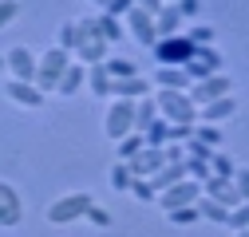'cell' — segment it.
Wrapping results in <instances>:
<instances>
[{
	"instance_id": "obj_30",
	"label": "cell",
	"mask_w": 249,
	"mask_h": 237,
	"mask_svg": "<svg viewBox=\"0 0 249 237\" xmlns=\"http://www.w3.org/2000/svg\"><path fill=\"white\" fill-rule=\"evenodd\" d=\"M233 170H237V166H233V158H230L226 151H213V154H210V174H213V178H233Z\"/></svg>"
},
{
	"instance_id": "obj_45",
	"label": "cell",
	"mask_w": 249,
	"mask_h": 237,
	"mask_svg": "<svg viewBox=\"0 0 249 237\" xmlns=\"http://www.w3.org/2000/svg\"><path fill=\"white\" fill-rule=\"evenodd\" d=\"M4 68H8V64H4V55H0V71H4Z\"/></svg>"
},
{
	"instance_id": "obj_17",
	"label": "cell",
	"mask_w": 249,
	"mask_h": 237,
	"mask_svg": "<svg viewBox=\"0 0 249 237\" xmlns=\"http://www.w3.org/2000/svg\"><path fill=\"white\" fill-rule=\"evenodd\" d=\"M150 83H154V91H190V75H186V68H159Z\"/></svg>"
},
{
	"instance_id": "obj_4",
	"label": "cell",
	"mask_w": 249,
	"mask_h": 237,
	"mask_svg": "<svg viewBox=\"0 0 249 237\" xmlns=\"http://www.w3.org/2000/svg\"><path fill=\"white\" fill-rule=\"evenodd\" d=\"M103 131H107V138H127L131 131H135V103L131 99H111L107 103V115H103Z\"/></svg>"
},
{
	"instance_id": "obj_46",
	"label": "cell",
	"mask_w": 249,
	"mask_h": 237,
	"mask_svg": "<svg viewBox=\"0 0 249 237\" xmlns=\"http://www.w3.org/2000/svg\"><path fill=\"white\" fill-rule=\"evenodd\" d=\"M237 237H249V229H241V233H237Z\"/></svg>"
},
{
	"instance_id": "obj_26",
	"label": "cell",
	"mask_w": 249,
	"mask_h": 237,
	"mask_svg": "<svg viewBox=\"0 0 249 237\" xmlns=\"http://www.w3.org/2000/svg\"><path fill=\"white\" fill-rule=\"evenodd\" d=\"M131 182H135L131 166H127V162H115V166H111V190H119V194H131Z\"/></svg>"
},
{
	"instance_id": "obj_23",
	"label": "cell",
	"mask_w": 249,
	"mask_h": 237,
	"mask_svg": "<svg viewBox=\"0 0 249 237\" xmlns=\"http://www.w3.org/2000/svg\"><path fill=\"white\" fill-rule=\"evenodd\" d=\"M159 118V107H154V95H146V99H139L135 103V135H146V127Z\"/></svg>"
},
{
	"instance_id": "obj_11",
	"label": "cell",
	"mask_w": 249,
	"mask_h": 237,
	"mask_svg": "<svg viewBox=\"0 0 249 237\" xmlns=\"http://www.w3.org/2000/svg\"><path fill=\"white\" fill-rule=\"evenodd\" d=\"M4 64H8V71H12V79H24V83H36V51L32 48H12L8 55H4Z\"/></svg>"
},
{
	"instance_id": "obj_37",
	"label": "cell",
	"mask_w": 249,
	"mask_h": 237,
	"mask_svg": "<svg viewBox=\"0 0 249 237\" xmlns=\"http://www.w3.org/2000/svg\"><path fill=\"white\" fill-rule=\"evenodd\" d=\"M20 16V0H0V32Z\"/></svg>"
},
{
	"instance_id": "obj_38",
	"label": "cell",
	"mask_w": 249,
	"mask_h": 237,
	"mask_svg": "<svg viewBox=\"0 0 249 237\" xmlns=\"http://www.w3.org/2000/svg\"><path fill=\"white\" fill-rule=\"evenodd\" d=\"M233 190H237L241 202H249V166H237L233 170Z\"/></svg>"
},
{
	"instance_id": "obj_32",
	"label": "cell",
	"mask_w": 249,
	"mask_h": 237,
	"mask_svg": "<svg viewBox=\"0 0 249 237\" xmlns=\"http://www.w3.org/2000/svg\"><path fill=\"white\" fill-rule=\"evenodd\" d=\"M131 194H135L142 205H154V202H159V190L150 186V178H135V182H131Z\"/></svg>"
},
{
	"instance_id": "obj_22",
	"label": "cell",
	"mask_w": 249,
	"mask_h": 237,
	"mask_svg": "<svg viewBox=\"0 0 249 237\" xmlns=\"http://www.w3.org/2000/svg\"><path fill=\"white\" fill-rule=\"evenodd\" d=\"M103 68H107L111 79H135V75H139V64H135V59H127V55H107Z\"/></svg>"
},
{
	"instance_id": "obj_33",
	"label": "cell",
	"mask_w": 249,
	"mask_h": 237,
	"mask_svg": "<svg viewBox=\"0 0 249 237\" xmlns=\"http://www.w3.org/2000/svg\"><path fill=\"white\" fill-rule=\"evenodd\" d=\"M186 40H190L194 48H210L213 44V28L210 24H194V28H186Z\"/></svg>"
},
{
	"instance_id": "obj_16",
	"label": "cell",
	"mask_w": 249,
	"mask_h": 237,
	"mask_svg": "<svg viewBox=\"0 0 249 237\" xmlns=\"http://www.w3.org/2000/svg\"><path fill=\"white\" fill-rule=\"evenodd\" d=\"M154 32H159V40L182 36V32H186V16L178 12V4H162V12L154 16Z\"/></svg>"
},
{
	"instance_id": "obj_42",
	"label": "cell",
	"mask_w": 249,
	"mask_h": 237,
	"mask_svg": "<svg viewBox=\"0 0 249 237\" xmlns=\"http://www.w3.org/2000/svg\"><path fill=\"white\" fill-rule=\"evenodd\" d=\"M135 8H142V12H150V16H159V12H162V0H135Z\"/></svg>"
},
{
	"instance_id": "obj_36",
	"label": "cell",
	"mask_w": 249,
	"mask_h": 237,
	"mask_svg": "<svg viewBox=\"0 0 249 237\" xmlns=\"http://www.w3.org/2000/svg\"><path fill=\"white\" fill-rule=\"evenodd\" d=\"M166 218H170L174 225H194V221H198L202 214H198V205H182V210H170Z\"/></svg>"
},
{
	"instance_id": "obj_19",
	"label": "cell",
	"mask_w": 249,
	"mask_h": 237,
	"mask_svg": "<svg viewBox=\"0 0 249 237\" xmlns=\"http://www.w3.org/2000/svg\"><path fill=\"white\" fill-rule=\"evenodd\" d=\"M83 87H87V68H83V64H75V59H71V64H68V71H64V79H59V87H55V91L64 95V99H71L75 91H83Z\"/></svg>"
},
{
	"instance_id": "obj_9",
	"label": "cell",
	"mask_w": 249,
	"mask_h": 237,
	"mask_svg": "<svg viewBox=\"0 0 249 237\" xmlns=\"http://www.w3.org/2000/svg\"><path fill=\"white\" fill-rule=\"evenodd\" d=\"M24 221V202H20V190L12 182H0V225L4 229H16Z\"/></svg>"
},
{
	"instance_id": "obj_21",
	"label": "cell",
	"mask_w": 249,
	"mask_h": 237,
	"mask_svg": "<svg viewBox=\"0 0 249 237\" xmlns=\"http://www.w3.org/2000/svg\"><path fill=\"white\" fill-rule=\"evenodd\" d=\"M111 75H107V68L103 64H95V68H87V87H91V95L95 99H111Z\"/></svg>"
},
{
	"instance_id": "obj_2",
	"label": "cell",
	"mask_w": 249,
	"mask_h": 237,
	"mask_svg": "<svg viewBox=\"0 0 249 237\" xmlns=\"http://www.w3.org/2000/svg\"><path fill=\"white\" fill-rule=\"evenodd\" d=\"M95 205V198H91L87 190H75V194H59L52 205H48V221L52 225H71L79 218H87V210Z\"/></svg>"
},
{
	"instance_id": "obj_27",
	"label": "cell",
	"mask_w": 249,
	"mask_h": 237,
	"mask_svg": "<svg viewBox=\"0 0 249 237\" xmlns=\"http://www.w3.org/2000/svg\"><path fill=\"white\" fill-rule=\"evenodd\" d=\"M115 146H119V162H131V158H135V154H139V151H142V146H146V138H142V135H135V131H131V135H127V138H119V142H115Z\"/></svg>"
},
{
	"instance_id": "obj_31",
	"label": "cell",
	"mask_w": 249,
	"mask_h": 237,
	"mask_svg": "<svg viewBox=\"0 0 249 237\" xmlns=\"http://www.w3.org/2000/svg\"><path fill=\"white\" fill-rule=\"evenodd\" d=\"M55 48H64V51L75 55V48H79V28H75V20H64V24H59V44H55Z\"/></svg>"
},
{
	"instance_id": "obj_47",
	"label": "cell",
	"mask_w": 249,
	"mask_h": 237,
	"mask_svg": "<svg viewBox=\"0 0 249 237\" xmlns=\"http://www.w3.org/2000/svg\"><path fill=\"white\" fill-rule=\"evenodd\" d=\"M162 4H174V0H162Z\"/></svg>"
},
{
	"instance_id": "obj_5",
	"label": "cell",
	"mask_w": 249,
	"mask_h": 237,
	"mask_svg": "<svg viewBox=\"0 0 249 237\" xmlns=\"http://www.w3.org/2000/svg\"><path fill=\"white\" fill-rule=\"evenodd\" d=\"M150 51H154V59H159V68H186V64H190V55H194V44L186 40V32H182V36L159 40Z\"/></svg>"
},
{
	"instance_id": "obj_13",
	"label": "cell",
	"mask_w": 249,
	"mask_h": 237,
	"mask_svg": "<svg viewBox=\"0 0 249 237\" xmlns=\"http://www.w3.org/2000/svg\"><path fill=\"white\" fill-rule=\"evenodd\" d=\"M4 91H8V99H12V103H20V107H28V111H40V107H44V91H40L36 83L8 79V83H4Z\"/></svg>"
},
{
	"instance_id": "obj_40",
	"label": "cell",
	"mask_w": 249,
	"mask_h": 237,
	"mask_svg": "<svg viewBox=\"0 0 249 237\" xmlns=\"http://www.w3.org/2000/svg\"><path fill=\"white\" fill-rule=\"evenodd\" d=\"M87 221H91V225H99V229H107V225H111V214H107L103 205L95 202V205H91V210H87Z\"/></svg>"
},
{
	"instance_id": "obj_35",
	"label": "cell",
	"mask_w": 249,
	"mask_h": 237,
	"mask_svg": "<svg viewBox=\"0 0 249 237\" xmlns=\"http://www.w3.org/2000/svg\"><path fill=\"white\" fill-rule=\"evenodd\" d=\"M186 162V178H194V182H206L210 178V162L206 158H182Z\"/></svg>"
},
{
	"instance_id": "obj_3",
	"label": "cell",
	"mask_w": 249,
	"mask_h": 237,
	"mask_svg": "<svg viewBox=\"0 0 249 237\" xmlns=\"http://www.w3.org/2000/svg\"><path fill=\"white\" fill-rule=\"evenodd\" d=\"M68 64H71V51H64V48H48V51L40 55V64H36V87H40L44 95L59 87Z\"/></svg>"
},
{
	"instance_id": "obj_7",
	"label": "cell",
	"mask_w": 249,
	"mask_h": 237,
	"mask_svg": "<svg viewBox=\"0 0 249 237\" xmlns=\"http://www.w3.org/2000/svg\"><path fill=\"white\" fill-rule=\"evenodd\" d=\"M198 198H202V182H194V178H182L178 186L162 190L154 205H162V210L170 214V210H182V205H198Z\"/></svg>"
},
{
	"instance_id": "obj_1",
	"label": "cell",
	"mask_w": 249,
	"mask_h": 237,
	"mask_svg": "<svg viewBox=\"0 0 249 237\" xmlns=\"http://www.w3.org/2000/svg\"><path fill=\"white\" fill-rule=\"evenodd\" d=\"M154 107H159V118H166L170 127H194L198 123V107L186 91H154Z\"/></svg>"
},
{
	"instance_id": "obj_28",
	"label": "cell",
	"mask_w": 249,
	"mask_h": 237,
	"mask_svg": "<svg viewBox=\"0 0 249 237\" xmlns=\"http://www.w3.org/2000/svg\"><path fill=\"white\" fill-rule=\"evenodd\" d=\"M142 138H146V146H166L170 142V123H166V118H154Z\"/></svg>"
},
{
	"instance_id": "obj_10",
	"label": "cell",
	"mask_w": 249,
	"mask_h": 237,
	"mask_svg": "<svg viewBox=\"0 0 249 237\" xmlns=\"http://www.w3.org/2000/svg\"><path fill=\"white\" fill-rule=\"evenodd\" d=\"M123 24H127V32H131L142 48H154V44H159V32H154V16H150V12L131 8L127 16H123Z\"/></svg>"
},
{
	"instance_id": "obj_12",
	"label": "cell",
	"mask_w": 249,
	"mask_h": 237,
	"mask_svg": "<svg viewBox=\"0 0 249 237\" xmlns=\"http://www.w3.org/2000/svg\"><path fill=\"white\" fill-rule=\"evenodd\" d=\"M127 166H131L135 178H154V174L166 166V154H162V146H142V151H139Z\"/></svg>"
},
{
	"instance_id": "obj_29",
	"label": "cell",
	"mask_w": 249,
	"mask_h": 237,
	"mask_svg": "<svg viewBox=\"0 0 249 237\" xmlns=\"http://www.w3.org/2000/svg\"><path fill=\"white\" fill-rule=\"evenodd\" d=\"M123 32H127V24H123V20H115V16H99V36H103L107 44H119Z\"/></svg>"
},
{
	"instance_id": "obj_41",
	"label": "cell",
	"mask_w": 249,
	"mask_h": 237,
	"mask_svg": "<svg viewBox=\"0 0 249 237\" xmlns=\"http://www.w3.org/2000/svg\"><path fill=\"white\" fill-rule=\"evenodd\" d=\"M174 4H178V12H182L186 20H190V16H198V12H202V0H174Z\"/></svg>"
},
{
	"instance_id": "obj_15",
	"label": "cell",
	"mask_w": 249,
	"mask_h": 237,
	"mask_svg": "<svg viewBox=\"0 0 249 237\" xmlns=\"http://www.w3.org/2000/svg\"><path fill=\"white\" fill-rule=\"evenodd\" d=\"M233 115H237V99L226 95V99H213V103L198 107V123H213V127H222L226 118H233Z\"/></svg>"
},
{
	"instance_id": "obj_14",
	"label": "cell",
	"mask_w": 249,
	"mask_h": 237,
	"mask_svg": "<svg viewBox=\"0 0 249 237\" xmlns=\"http://www.w3.org/2000/svg\"><path fill=\"white\" fill-rule=\"evenodd\" d=\"M146 95H154V83L142 79V75H135V79H115V83H111V99H131V103H139V99H146Z\"/></svg>"
},
{
	"instance_id": "obj_20",
	"label": "cell",
	"mask_w": 249,
	"mask_h": 237,
	"mask_svg": "<svg viewBox=\"0 0 249 237\" xmlns=\"http://www.w3.org/2000/svg\"><path fill=\"white\" fill-rule=\"evenodd\" d=\"M182 178H186V162H166V166H162L159 174L150 178V186H154V190L162 194V190H170V186H178Z\"/></svg>"
},
{
	"instance_id": "obj_44",
	"label": "cell",
	"mask_w": 249,
	"mask_h": 237,
	"mask_svg": "<svg viewBox=\"0 0 249 237\" xmlns=\"http://www.w3.org/2000/svg\"><path fill=\"white\" fill-rule=\"evenodd\" d=\"M91 4H99V8H107V4H111V0H91Z\"/></svg>"
},
{
	"instance_id": "obj_39",
	"label": "cell",
	"mask_w": 249,
	"mask_h": 237,
	"mask_svg": "<svg viewBox=\"0 0 249 237\" xmlns=\"http://www.w3.org/2000/svg\"><path fill=\"white\" fill-rule=\"evenodd\" d=\"M131 8H135V0H111V4L103 8V16H115V20H123Z\"/></svg>"
},
{
	"instance_id": "obj_8",
	"label": "cell",
	"mask_w": 249,
	"mask_h": 237,
	"mask_svg": "<svg viewBox=\"0 0 249 237\" xmlns=\"http://www.w3.org/2000/svg\"><path fill=\"white\" fill-rule=\"evenodd\" d=\"M222 68H226L222 51H217V48L210 44V48H194L190 64H186V75H190V83H198V79H206V75H217Z\"/></svg>"
},
{
	"instance_id": "obj_6",
	"label": "cell",
	"mask_w": 249,
	"mask_h": 237,
	"mask_svg": "<svg viewBox=\"0 0 249 237\" xmlns=\"http://www.w3.org/2000/svg\"><path fill=\"white\" fill-rule=\"evenodd\" d=\"M186 95L194 99V107H206V103H213V99H226V95H233V79H230L226 71L206 75V79L190 83V91H186Z\"/></svg>"
},
{
	"instance_id": "obj_25",
	"label": "cell",
	"mask_w": 249,
	"mask_h": 237,
	"mask_svg": "<svg viewBox=\"0 0 249 237\" xmlns=\"http://www.w3.org/2000/svg\"><path fill=\"white\" fill-rule=\"evenodd\" d=\"M194 138L206 142L210 151H222V127H213V123H194Z\"/></svg>"
},
{
	"instance_id": "obj_34",
	"label": "cell",
	"mask_w": 249,
	"mask_h": 237,
	"mask_svg": "<svg viewBox=\"0 0 249 237\" xmlns=\"http://www.w3.org/2000/svg\"><path fill=\"white\" fill-rule=\"evenodd\" d=\"M226 225H230L233 233H241V229H249V202H241V205H233V210H230V218H226Z\"/></svg>"
},
{
	"instance_id": "obj_43",
	"label": "cell",
	"mask_w": 249,
	"mask_h": 237,
	"mask_svg": "<svg viewBox=\"0 0 249 237\" xmlns=\"http://www.w3.org/2000/svg\"><path fill=\"white\" fill-rule=\"evenodd\" d=\"M194 135V127H170V142H186Z\"/></svg>"
},
{
	"instance_id": "obj_24",
	"label": "cell",
	"mask_w": 249,
	"mask_h": 237,
	"mask_svg": "<svg viewBox=\"0 0 249 237\" xmlns=\"http://www.w3.org/2000/svg\"><path fill=\"white\" fill-rule=\"evenodd\" d=\"M198 214L206 218V221H217V225H226V218H230V210H226V205H217L213 198H198Z\"/></svg>"
},
{
	"instance_id": "obj_18",
	"label": "cell",
	"mask_w": 249,
	"mask_h": 237,
	"mask_svg": "<svg viewBox=\"0 0 249 237\" xmlns=\"http://www.w3.org/2000/svg\"><path fill=\"white\" fill-rule=\"evenodd\" d=\"M107 51H111L107 40H83L71 59H75V64H83V68H95V64H103V59H107Z\"/></svg>"
}]
</instances>
